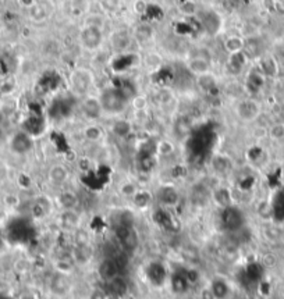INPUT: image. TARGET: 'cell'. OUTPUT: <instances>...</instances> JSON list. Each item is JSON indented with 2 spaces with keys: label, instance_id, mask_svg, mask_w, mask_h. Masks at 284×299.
<instances>
[{
  "label": "cell",
  "instance_id": "5bb4252c",
  "mask_svg": "<svg viewBox=\"0 0 284 299\" xmlns=\"http://www.w3.org/2000/svg\"><path fill=\"white\" fill-rule=\"evenodd\" d=\"M157 199L160 201V204L166 208L176 206L178 202V192L173 186H163L160 192L157 193Z\"/></svg>",
  "mask_w": 284,
  "mask_h": 299
},
{
  "label": "cell",
  "instance_id": "7a4b0ae2",
  "mask_svg": "<svg viewBox=\"0 0 284 299\" xmlns=\"http://www.w3.org/2000/svg\"><path fill=\"white\" fill-rule=\"evenodd\" d=\"M70 89L75 96L84 97L89 95V90L94 85V74L87 68H75L70 75Z\"/></svg>",
  "mask_w": 284,
  "mask_h": 299
},
{
  "label": "cell",
  "instance_id": "603a6c76",
  "mask_svg": "<svg viewBox=\"0 0 284 299\" xmlns=\"http://www.w3.org/2000/svg\"><path fill=\"white\" fill-rule=\"evenodd\" d=\"M152 197L153 196H152L148 191H141V189H139V191L134 195V197L131 199V202L134 204V206H137V208H139V209H145V208H148V206H149Z\"/></svg>",
  "mask_w": 284,
  "mask_h": 299
},
{
  "label": "cell",
  "instance_id": "484cf974",
  "mask_svg": "<svg viewBox=\"0 0 284 299\" xmlns=\"http://www.w3.org/2000/svg\"><path fill=\"white\" fill-rule=\"evenodd\" d=\"M139 191V188L137 186L135 182L133 181H126V182H123L121 185L118 186V192L121 193L123 197H127V199H133L134 195Z\"/></svg>",
  "mask_w": 284,
  "mask_h": 299
},
{
  "label": "cell",
  "instance_id": "e0dca14e",
  "mask_svg": "<svg viewBox=\"0 0 284 299\" xmlns=\"http://www.w3.org/2000/svg\"><path fill=\"white\" fill-rule=\"evenodd\" d=\"M245 39L239 35H231L224 40V49L228 52V55H235L244 51Z\"/></svg>",
  "mask_w": 284,
  "mask_h": 299
},
{
  "label": "cell",
  "instance_id": "9a60e30c",
  "mask_svg": "<svg viewBox=\"0 0 284 299\" xmlns=\"http://www.w3.org/2000/svg\"><path fill=\"white\" fill-rule=\"evenodd\" d=\"M209 288L216 299H227L230 295V284L224 278H215Z\"/></svg>",
  "mask_w": 284,
  "mask_h": 299
},
{
  "label": "cell",
  "instance_id": "d6986e66",
  "mask_svg": "<svg viewBox=\"0 0 284 299\" xmlns=\"http://www.w3.org/2000/svg\"><path fill=\"white\" fill-rule=\"evenodd\" d=\"M131 131H133V125L126 119L116 120L111 125V132L118 138H127L131 134Z\"/></svg>",
  "mask_w": 284,
  "mask_h": 299
},
{
  "label": "cell",
  "instance_id": "4316f807",
  "mask_svg": "<svg viewBox=\"0 0 284 299\" xmlns=\"http://www.w3.org/2000/svg\"><path fill=\"white\" fill-rule=\"evenodd\" d=\"M176 151V147H174V143L172 141H169V139H163L157 143V153L160 155V156H172L173 153Z\"/></svg>",
  "mask_w": 284,
  "mask_h": 299
},
{
  "label": "cell",
  "instance_id": "ffe728a7",
  "mask_svg": "<svg viewBox=\"0 0 284 299\" xmlns=\"http://www.w3.org/2000/svg\"><path fill=\"white\" fill-rule=\"evenodd\" d=\"M106 285H107V289H109V292L111 295H116V296H121L124 293L127 292L128 285L126 280H124V277L118 276L116 278H113L111 281L106 282Z\"/></svg>",
  "mask_w": 284,
  "mask_h": 299
},
{
  "label": "cell",
  "instance_id": "d4e9b609",
  "mask_svg": "<svg viewBox=\"0 0 284 299\" xmlns=\"http://www.w3.org/2000/svg\"><path fill=\"white\" fill-rule=\"evenodd\" d=\"M89 0H70V12L74 16L88 14Z\"/></svg>",
  "mask_w": 284,
  "mask_h": 299
},
{
  "label": "cell",
  "instance_id": "277c9868",
  "mask_svg": "<svg viewBox=\"0 0 284 299\" xmlns=\"http://www.w3.org/2000/svg\"><path fill=\"white\" fill-rule=\"evenodd\" d=\"M103 42V35L100 27L94 25H84V28L79 32V43L85 51L95 52L99 49Z\"/></svg>",
  "mask_w": 284,
  "mask_h": 299
},
{
  "label": "cell",
  "instance_id": "7c38bea8",
  "mask_svg": "<svg viewBox=\"0 0 284 299\" xmlns=\"http://www.w3.org/2000/svg\"><path fill=\"white\" fill-rule=\"evenodd\" d=\"M59 224L63 230L67 231H77L81 226V215L77 209L61 210L59 216Z\"/></svg>",
  "mask_w": 284,
  "mask_h": 299
},
{
  "label": "cell",
  "instance_id": "9c48e42d",
  "mask_svg": "<svg viewBox=\"0 0 284 299\" xmlns=\"http://www.w3.org/2000/svg\"><path fill=\"white\" fill-rule=\"evenodd\" d=\"M71 278L68 277V274H67L66 271H57V273H55V274L52 276V278H50V292L53 293V295H56V296H59V298L66 296L67 293L71 291Z\"/></svg>",
  "mask_w": 284,
  "mask_h": 299
},
{
  "label": "cell",
  "instance_id": "8fae6325",
  "mask_svg": "<svg viewBox=\"0 0 284 299\" xmlns=\"http://www.w3.org/2000/svg\"><path fill=\"white\" fill-rule=\"evenodd\" d=\"M70 180V170L64 164H53L48 170V181L50 185L64 186Z\"/></svg>",
  "mask_w": 284,
  "mask_h": 299
},
{
  "label": "cell",
  "instance_id": "ac0fdd59",
  "mask_svg": "<svg viewBox=\"0 0 284 299\" xmlns=\"http://www.w3.org/2000/svg\"><path fill=\"white\" fill-rule=\"evenodd\" d=\"M84 138L88 142H99L102 141V138L105 135V132L102 130V127L95 123H91V124L85 125L83 130Z\"/></svg>",
  "mask_w": 284,
  "mask_h": 299
},
{
  "label": "cell",
  "instance_id": "f1b7e54d",
  "mask_svg": "<svg viewBox=\"0 0 284 299\" xmlns=\"http://www.w3.org/2000/svg\"><path fill=\"white\" fill-rule=\"evenodd\" d=\"M18 2V5L22 7H25V9H31L36 5V2L38 0H17Z\"/></svg>",
  "mask_w": 284,
  "mask_h": 299
},
{
  "label": "cell",
  "instance_id": "52a82bcc",
  "mask_svg": "<svg viewBox=\"0 0 284 299\" xmlns=\"http://www.w3.org/2000/svg\"><path fill=\"white\" fill-rule=\"evenodd\" d=\"M81 112L83 114L91 121H96L99 120L102 116H103V108H102V103H100L99 96L95 95H87L84 96L81 99Z\"/></svg>",
  "mask_w": 284,
  "mask_h": 299
},
{
  "label": "cell",
  "instance_id": "7402d4cb",
  "mask_svg": "<svg viewBox=\"0 0 284 299\" xmlns=\"http://www.w3.org/2000/svg\"><path fill=\"white\" fill-rule=\"evenodd\" d=\"M259 70H261L265 77H273L277 73V64H276V62L273 60L272 57H262Z\"/></svg>",
  "mask_w": 284,
  "mask_h": 299
},
{
  "label": "cell",
  "instance_id": "83f0119b",
  "mask_svg": "<svg viewBox=\"0 0 284 299\" xmlns=\"http://www.w3.org/2000/svg\"><path fill=\"white\" fill-rule=\"evenodd\" d=\"M269 136L274 141L284 139V123H276L269 128Z\"/></svg>",
  "mask_w": 284,
  "mask_h": 299
},
{
  "label": "cell",
  "instance_id": "cb8c5ba5",
  "mask_svg": "<svg viewBox=\"0 0 284 299\" xmlns=\"http://www.w3.org/2000/svg\"><path fill=\"white\" fill-rule=\"evenodd\" d=\"M134 36L141 42H146L153 38V28L148 25V24H141L139 27L135 28L134 31Z\"/></svg>",
  "mask_w": 284,
  "mask_h": 299
},
{
  "label": "cell",
  "instance_id": "ba28073f",
  "mask_svg": "<svg viewBox=\"0 0 284 299\" xmlns=\"http://www.w3.org/2000/svg\"><path fill=\"white\" fill-rule=\"evenodd\" d=\"M96 271H98V276H99L100 280L105 284L111 281L116 277L121 276V270L117 265L114 256H105L103 259H100L98 267H96Z\"/></svg>",
  "mask_w": 284,
  "mask_h": 299
},
{
  "label": "cell",
  "instance_id": "44dd1931",
  "mask_svg": "<svg viewBox=\"0 0 284 299\" xmlns=\"http://www.w3.org/2000/svg\"><path fill=\"white\" fill-rule=\"evenodd\" d=\"M196 85L204 92H211L217 86V78L212 73L202 74L196 77Z\"/></svg>",
  "mask_w": 284,
  "mask_h": 299
},
{
  "label": "cell",
  "instance_id": "2e32d148",
  "mask_svg": "<svg viewBox=\"0 0 284 299\" xmlns=\"http://www.w3.org/2000/svg\"><path fill=\"white\" fill-rule=\"evenodd\" d=\"M111 47L117 52L126 51L130 43V35L126 31H116L110 36Z\"/></svg>",
  "mask_w": 284,
  "mask_h": 299
},
{
  "label": "cell",
  "instance_id": "5b68a950",
  "mask_svg": "<svg viewBox=\"0 0 284 299\" xmlns=\"http://www.w3.org/2000/svg\"><path fill=\"white\" fill-rule=\"evenodd\" d=\"M261 105L256 102L255 99L252 97H247V99H242L239 101L237 105H235V114L241 121L244 123H252L255 121L259 116H261Z\"/></svg>",
  "mask_w": 284,
  "mask_h": 299
},
{
  "label": "cell",
  "instance_id": "3957f363",
  "mask_svg": "<svg viewBox=\"0 0 284 299\" xmlns=\"http://www.w3.org/2000/svg\"><path fill=\"white\" fill-rule=\"evenodd\" d=\"M116 238L121 245L123 251L127 252V254H134L138 249L139 243H141V238H139V234L135 226L117 224Z\"/></svg>",
  "mask_w": 284,
  "mask_h": 299
},
{
  "label": "cell",
  "instance_id": "6da1fadb",
  "mask_svg": "<svg viewBox=\"0 0 284 299\" xmlns=\"http://www.w3.org/2000/svg\"><path fill=\"white\" fill-rule=\"evenodd\" d=\"M99 99L103 108V113L111 114V116L123 113L131 103L128 96L120 88H114V86L105 88L99 93Z\"/></svg>",
  "mask_w": 284,
  "mask_h": 299
},
{
  "label": "cell",
  "instance_id": "4fadbf2b",
  "mask_svg": "<svg viewBox=\"0 0 284 299\" xmlns=\"http://www.w3.org/2000/svg\"><path fill=\"white\" fill-rule=\"evenodd\" d=\"M57 204L60 205L61 210L77 209L78 195L71 189H63L57 196Z\"/></svg>",
  "mask_w": 284,
  "mask_h": 299
},
{
  "label": "cell",
  "instance_id": "30bf717a",
  "mask_svg": "<svg viewBox=\"0 0 284 299\" xmlns=\"http://www.w3.org/2000/svg\"><path fill=\"white\" fill-rule=\"evenodd\" d=\"M185 66H187V70H188L189 73L194 74L195 77L202 75V74L211 73V57L208 56V55H200V53H198V55H191L187 59Z\"/></svg>",
  "mask_w": 284,
  "mask_h": 299
},
{
  "label": "cell",
  "instance_id": "8992f818",
  "mask_svg": "<svg viewBox=\"0 0 284 299\" xmlns=\"http://www.w3.org/2000/svg\"><path fill=\"white\" fill-rule=\"evenodd\" d=\"M11 152L18 156L28 155L33 149V138L28 131H18L10 139Z\"/></svg>",
  "mask_w": 284,
  "mask_h": 299
}]
</instances>
